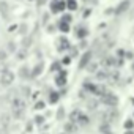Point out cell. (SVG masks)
<instances>
[{"label":"cell","mask_w":134,"mask_h":134,"mask_svg":"<svg viewBox=\"0 0 134 134\" xmlns=\"http://www.w3.org/2000/svg\"><path fill=\"white\" fill-rule=\"evenodd\" d=\"M11 109H13V115L16 118H21L24 115V110H25V101L21 98H14L11 103Z\"/></svg>","instance_id":"1"},{"label":"cell","mask_w":134,"mask_h":134,"mask_svg":"<svg viewBox=\"0 0 134 134\" xmlns=\"http://www.w3.org/2000/svg\"><path fill=\"white\" fill-rule=\"evenodd\" d=\"M13 82H14V73L10 71V70L2 71V74H0V84L3 87H10Z\"/></svg>","instance_id":"2"},{"label":"cell","mask_w":134,"mask_h":134,"mask_svg":"<svg viewBox=\"0 0 134 134\" xmlns=\"http://www.w3.org/2000/svg\"><path fill=\"white\" fill-rule=\"evenodd\" d=\"M65 10H66V2H65V0H54V3H51V11L54 14L62 13Z\"/></svg>","instance_id":"3"},{"label":"cell","mask_w":134,"mask_h":134,"mask_svg":"<svg viewBox=\"0 0 134 134\" xmlns=\"http://www.w3.org/2000/svg\"><path fill=\"white\" fill-rule=\"evenodd\" d=\"M101 103L107 104V106H117L118 99H117V96H114V95H110V93L106 92L104 95H101Z\"/></svg>","instance_id":"4"},{"label":"cell","mask_w":134,"mask_h":134,"mask_svg":"<svg viewBox=\"0 0 134 134\" xmlns=\"http://www.w3.org/2000/svg\"><path fill=\"white\" fill-rule=\"evenodd\" d=\"M71 47V44H70V41L66 40L65 36H60L58 40H57V49L60 51V52H63V51H66V49H70Z\"/></svg>","instance_id":"5"},{"label":"cell","mask_w":134,"mask_h":134,"mask_svg":"<svg viewBox=\"0 0 134 134\" xmlns=\"http://www.w3.org/2000/svg\"><path fill=\"white\" fill-rule=\"evenodd\" d=\"M92 62V52L90 51H87L84 55H82V58H81V62H79V68H87V65Z\"/></svg>","instance_id":"6"},{"label":"cell","mask_w":134,"mask_h":134,"mask_svg":"<svg viewBox=\"0 0 134 134\" xmlns=\"http://www.w3.org/2000/svg\"><path fill=\"white\" fill-rule=\"evenodd\" d=\"M55 84H57L58 87H63V85L66 84V71L60 70V74L55 77Z\"/></svg>","instance_id":"7"},{"label":"cell","mask_w":134,"mask_h":134,"mask_svg":"<svg viewBox=\"0 0 134 134\" xmlns=\"http://www.w3.org/2000/svg\"><path fill=\"white\" fill-rule=\"evenodd\" d=\"M58 30H60L62 33H68V32L71 30V24H70V22H65V21L60 19V22H58Z\"/></svg>","instance_id":"8"},{"label":"cell","mask_w":134,"mask_h":134,"mask_svg":"<svg viewBox=\"0 0 134 134\" xmlns=\"http://www.w3.org/2000/svg\"><path fill=\"white\" fill-rule=\"evenodd\" d=\"M77 131V125L74 123V121H68L65 125V132L66 134H73V132H76Z\"/></svg>","instance_id":"9"},{"label":"cell","mask_w":134,"mask_h":134,"mask_svg":"<svg viewBox=\"0 0 134 134\" xmlns=\"http://www.w3.org/2000/svg\"><path fill=\"white\" fill-rule=\"evenodd\" d=\"M129 5H131V3L128 2V0H123V2H121V3H120L118 7H117L115 13H117V14H121V13H125V11H126V10L129 8Z\"/></svg>","instance_id":"10"},{"label":"cell","mask_w":134,"mask_h":134,"mask_svg":"<svg viewBox=\"0 0 134 134\" xmlns=\"http://www.w3.org/2000/svg\"><path fill=\"white\" fill-rule=\"evenodd\" d=\"M87 35H88V30H87L85 27H77V29H76V36H77L79 40H84Z\"/></svg>","instance_id":"11"},{"label":"cell","mask_w":134,"mask_h":134,"mask_svg":"<svg viewBox=\"0 0 134 134\" xmlns=\"http://www.w3.org/2000/svg\"><path fill=\"white\" fill-rule=\"evenodd\" d=\"M65 2H66V10H70V11L77 10V0H65Z\"/></svg>","instance_id":"12"},{"label":"cell","mask_w":134,"mask_h":134,"mask_svg":"<svg viewBox=\"0 0 134 134\" xmlns=\"http://www.w3.org/2000/svg\"><path fill=\"white\" fill-rule=\"evenodd\" d=\"M107 77H109V73L106 70H98L96 71V79L98 81H106Z\"/></svg>","instance_id":"13"},{"label":"cell","mask_w":134,"mask_h":134,"mask_svg":"<svg viewBox=\"0 0 134 134\" xmlns=\"http://www.w3.org/2000/svg\"><path fill=\"white\" fill-rule=\"evenodd\" d=\"M88 121H90V118L85 114H81V117L77 120V126H85V125H88Z\"/></svg>","instance_id":"14"},{"label":"cell","mask_w":134,"mask_h":134,"mask_svg":"<svg viewBox=\"0 0 134 134\" xmlns=\"http://www.w3.org/2000/svg\"><path fill=\"white\" fill-rule=\"evenodd\" d=\"M81 110H73L71 114H70V121H74L76 125H77V120H79V117H81Z\"/></svg>","instance_id":"15"},{"label":"cell","mask_w":134,"mask_h":134,"mask_svg":"<svg viewBox=\"0 0 134 134\" xmlns=\"http://www.w3.org/2000/svg\"><path fill=\"white\" fill-rule=\"evenodd\" d=\"M41 71H43V65L40 63V65H36L35 68H33V71L30 73V76H32V77H36L38 74H41Z\"/></svg>","instance_id":"16"},{"label":"cell","mask_w":134,"mask_h":134,"mask_svg":"<svg viewBox=\"0 0 134 134\" xmlns=\"http://www.w3.org/2000/svg\"><path fill=\"white\" fill-rule=\"evenodd\" d=\"M19 76H21L22 79L29 77V76H30V70L27 68V66H22V68H21V71H19Z\"/></svg>","instance_id":"17"},{"label":"cell","mask_w":134,"mask_h":134,"mask_svg":"<svg viewBox=\"0 0 134 134\" xmlns=\"http://www.w3.org/2000/svg\"><path fill=\"white\" fill-rule=\"evenodd\" d=\"M104 115H106V117H104V120H106V121H107V123H109V121H112V120H115V118H117V112H106V114H104Z\"/></svg>","instance_id":"18"},{"label":"cell","mask_w":134,"mask_h":134,"mask_svg":"<svg viewBox=\"0 0 134 134\" xmlns=\"http://www.w3.org/2000/svg\"><path fill=\"white\" fill-rule=\"evenodd\" d=\"M87 70H88L90 73H96V71H98V63H92V62H90V63L87 65Z\"/></svg>","instance_id":"19"},{"label":"cell","mask_w":134,"mask_h":134,"mask_svg":"<svg viewBox=\"0 0 134 134\" xmlns=\"http://www.w3.org/2000/svg\"><path fill=\"white\" fill-rule=\"evenodd\" d=\"M62 21H65V22H70V24H71V22H73V16H71L70 13H65V14L62 16Z\"/></svg>","instance_id":"20"},{"label":"cell","mask_w":134,"mask_h":134,"mask_svg":"<svg viewBox=\"0 0 134 134\" xmlns=\"http://www.w3.org/2000/svg\"><path fill=\"white\" fill-rule=\"evenodd\" d=\"M58 96H60V95H58L57 92H54V93L49 95V101H51V103H57V101H58Z\"/></svg>","instance_id":"21"},{"label":"cell","mask_w":134,"mask_h":134,"mask_svg":"<svg viewBox=\"0 0 134 134\" xmlns=\"http://www.w3.org/2000/svg\"><path fill=\"white\" fill-rule=\"evenodd\" d=\"M125 129H134V121H132L131 118L125 121Z\"/></svg>","instance_id":"22"},{"label":"cell","mask_w":134,"mask_h":134,"mask_svg":"<svg viewBox=\"0 0 134 134\" xmlns=\"http://www.w3.org/2000/svg\"><path fill=\"white\" fill-rule=\"evenodd\" d=\"M99 129H101V132H104V134H110V129H109V125H107V123L101 125V126H99Z\"/></svg>","instance_id":"23"},{"label":"cell","mask_w":134,"mask_h":134,"mask_svg":"<svg viewBox=\"0 0 134 134\" xmlns=\"http://www.w3.org/2000/svg\"><path fill=\"white\" fill-rule=\"evenodd\" d=\"M7 51H2V49H0V62H3V60H7Z\"/></svg>","instance_id":"24"},{"label":"cell","mask_w":134,"mask_h":134,"mask_svg":"<svg viewBox=\"0 0 134 134\" xmlns=\"http://www.w3.org/2000/svg\"><path fill=\"white\" fill-rule=\"evenodd\" d=\"M43 107H44V103H43V101H40V103L35 104V109H36V110H41Z\"/></svg>","instance_id":"25"},{"label":"cell","mask_w":134,"mask_h":134,"mask_svg":"<svg viewBox=\"0 0 134 134\" xmlns=\"http://www.w3.org/2000/svg\"><path fill=\"white\" fill-rule=\"evenodd\" d=\"M125 57H126V58H129V60H132V58H134V54H132L131 51H128V52L125 54Z\"/></svg>","instance_id":"26"},{"label":"cell","mask_w":134,"mask_h":134,"mask_svg":"<svg viewBox=\"0 0 134 134\" xmlns=\"http://www.w3.org/2000/svg\"><path fill=\"white\" fill-rule=\"evenodd\" d=\"M70 62H71V57H65V58L62 60V63H63V65H68Z\"/></svg>","instance_id":"27"},{"label":"cell","mask_w":134,"mask_h":134,"mask_svg":"<svg viewBox=\"0 0 134 134\" xmlns=\"http://www.w3.org/2000/svg\"><path fill=\"white\" fill-rule=\"evenodd\" d=\"M51 70H54V71H60V63H54V66Z\"/></svg>","instance_id":"28"},{"label":"cell","mask_w":134,"mask_h":134,"mask_svg":"<svg viewBox=\"0 0 134 134\" xmlns=\"http://www.w3.org/2000/svg\"><path fill=\"white\" fill-rule=\"evenodd\" d=\"M35 121H36L38 125H43V121H44V118H43V117H36V120H35Z\"/></svg>","instance_id":"29"},{"label":"cell","mask_w":134,"mask_h":134,"mask_svg":"<svg viewBox=\"0 0 134 134\" xmlns=\"http://www.w3.org/2000/svg\"><path fill=\"white\" fill-rule=\"evenodd\" d=\"M92 14V10H87L85 13H84V18H87V16H90Z\"/></svg>","instance_id":"30"},{"label":"cell","mask_w":134,"mask_h":134,"mask_svg":"<svg viewBox=\"0 0 134 134\" xmlns=\"http://www.w3.org/2000/svg\"><path fill=\"white\" fill-rule=\"evenodd\" d=\"M125 134H134V129H126Z\"/></svg>","instance_id":"31"},{"label":"cell","mask_w":134,"mask_h":134,"mask_svg":"<svg viewBox=\"0 0 134 134\" xmlns=\"http://www.w3.org/2000/svg\"><path fill=\"white\" fill-rule=\"evenodd\" d=\"M44 2H46V0H40V3H44Z\"/></svg>","instance_id":"32"},{"label":"cell","mask_w":134,"mask_h":134,"mask_svg":"<svg viewBox=\"0 0 134 134\" xmlns=\"http://www.w3.org/2000/svg\"><path fill=\"white\" fill-rule=\"evenodd\" d=\"M60 134H65V132H60Z\"/></svg>","instance_id":"33"},{"label":"cell","mask_w":134,"mask_h":134,"mask_svg":"<svg viewBox=\"0 0 134 134\" xmlns=\"http://www.w3.org/2000/svg\"><path fill=\"white\" fill-rule=\"evenodd\" d=\"M84 2H87V0H84Z\"/></svg>","instance_id":"34"},{"label":"cell","mask_w":134,"mask_h":134,"mask_svg":"<svg viewBox=\"0 0 134 134\" xmlns=\"http://www.w3.org/2000/svg\"><path fill=\"white\" fill-rule=\"evenodd\" d=\"M30 2H33V0H30Z\"/></svg>","instance_id":"35"},{"label":"cell","mask_w":134,"mask_h":134,"mask_svg":"<svg viewBox=\"0 0 134 134\" xmlns=\"http://www.w3.org/2000/svg\"><path fill=\"white\" fill-rule=\"evenodd\" d=\"M132 60H134V58H132Z\"/></svg>","instance_id":"36"}]
</instances>
